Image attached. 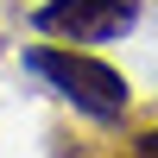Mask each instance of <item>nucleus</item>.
<instances>
[{
  "label": "nucleus",
  "instance_id": "nucleus-1",
  "mask_svg": "<svg viewBox=\"0 0 158 158\" xmlns=\"http://www.w3.org/2000/svg\"><path fill=\"white\" fill-rule=\"evenodd\" d=\"M25 70L38 76V82H51V95H63L70 108H82L89 120H120L127 114V76L114 70V63L89 57V51L76 44H32L25 51Z\"/></svg>",
  "mask_w": 158,
  "mask_h": 158
},
{
  "label": "nucleus",
  "instance_id": "nucleus-2",
  "mask_svg": "<svg viewBox=\"0 0 158 158\" xmlns=\"http://www.w3.org/2000/svg\"><path fill=\"white\" fill-rule=\"evenodd\" d=\"M139 19V0H44L32 13L38 32L63 38V44H108V38L133 32Z\"/></svg>",
  "mask_w": 158,
  "mask_h": 158
}]
</instances>
